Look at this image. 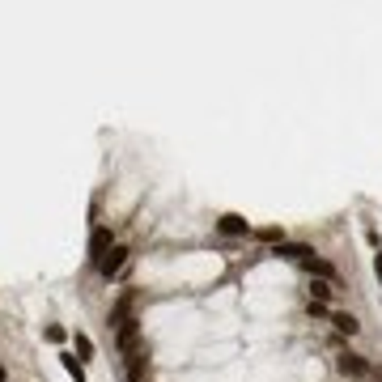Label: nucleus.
I'll return each instance as SVG.
<instances>
[{
  "mask_svg": "<svg viewBox=\"0 0 382 382\" xmlns=\"http://www.w3.org/2000/svg\"><path fill=\"white\" fill-rule=\"evenodd\" d=\"M123 264H127V246H110L102 260H98V276H102V281H115V276L123 272Z\"/></svg>",
  "mask_w": 382,
  "mask_h": 382,
  "instance_id": "f257e3e1",
  "label": "nucleus"
},
{
  "mask_svg": "<svg viewBox=\"0 0 382 382\" xmlns=\"http://www.w3.org/2000/svg\"><path fill=\"white\" fill-rule=\"evenodd\" d=\"M340 374H348V378H365V374H374V365L365 361V357H357V352H340Z\"/></svg>",
  "mask_w": 382,
  "mask_h": 382,
  "instance_id": "f03ea898",
  "label": "nucleus"
},
{
  "mask_svg": "<svg viewBox=\"0 0 382 382\" xmlns=\"http://www.w3.org/2000/svg\"><path fill=\"white\" fill-rule=\"evenodd\" d=\"M272 255H285V260H293V264H306V260H314V246H302V242H276V250Z\"/></svg>",
  "mask_w": 382,
  "mask_h": 382,
  "instance_id": "7ed1b4c3",
  "label": "nucleus"
},
{
  "mask_svg": "<svg viewBox=\"0 0 382 382\" xmlns=\"http://www.w3.org/2000/svg\"><path fill=\"white\" fill-rule=\"evenodd\" d=\"M136 340H141V323H136V319H127V323L119 327V348H123V357L141 352V348H136Z\"/></svg>",
  "mask_w": 382,
  "mask_h": 382,
  "instance_id": "20e7f679",
  "label": "nucleus"
},
{
  "mask_svg": "<svg viewBox=\"0 0 382 382\" xmlns=\"http://www.w3.org/2000/svg\"><path fill=\"white\" fill-rule=\"evenodd\" d=\"M217 229H221L225 238H246V234H250V225H246V221H242L238 212H225V217L217 221Z\"/></svg>",
  "mask_w": 382,
  "mask_h": 382,
  "instance_id": "39448f33",
  "label": "nucleus"
},
{
  "mask_svg": "<svg viewBox=\"0 0 382 382\" xmlns=\"http://www.w3.org/2000/svg\"><path fill=\"white\" fill-rule=\"evenodd\" d=\"M106 250H110V229H102V225H98V229H94V238H89V260L98 264Z\"/></svg>",
  "mask_w": 382,
  "mask_h": 382,
  "instance_id": "423d86ee",
  "label": "nucleus"
},
{
  "mask_svg": "<svg viewBox=\"0 0 382 382\" xmlns=\"http://www.w3.org/2000/svg\"><path fill=\"white\" fill-rule=\"evenodd\" d=\"M331 323H336V331H340V336H357V327H361L348 310H331Z\"/></svg>",
  "mask_w": 382,
  "mask_h": 382,
  "instance_id": "0eeeda50",
  "label": "nucleus"
},
{
  "mask_svg": "<svg viewBox=\"0 0 382 382\" xmlns=\"http://www.w3.org/2000/svg\"><path fill=\"white\" fill-rule=\"evenodd\" d=\"M310 298H314L319 306H327V302H331V285H327V281H310Z\"/></svg>",
  "mask_w": 382,
  "mask_h": 382,
  "instance_id": "6e6552de",
  "label": "nucleus"
},
{
  "mask_svg": "<svg viewBox=\"0 0 382 382\" xmlns=\"http://www.w3.org/2000/svg\"><path fill=\"white\" fill-rule=\"evenodd\" d=\"M64 365H68V374H72L77 382H85V369H81V361H77V357H68V352H64Z\"/></svg>",
  "mask_w": 382,
  "mask_h": 382,
  "instance_id": "1a4fd4ad",
  "label": "nucleus"
},
{
  "mask_svg": "<svg viewBox=\"0 0 382 382\" xmlns=\"http://www.w3.org/2000/svg\"><path fill=\"white\" fill-rule=\"evenodd\" d=\"M77 352H81V357H77V361H85V357H89V352H94V344H89V336H81V331H77Z\"/></svg>",
  "mask_w": 382,
  "mask_h": 382,
  "instance_id": "9d476101",
  "label": "nucleus"
},
{
  "mask_svg": "<svg viewBox=\"0 0 382 382\" xmlns=\"http://www.w3.org/2000/svg\"><path fill=\"white\" fill-rule=\"evenodd\" d=\"M374 272H378V281H382V255H378V260H374Z\"/></svg>",
  "mask_w": 382,
  "mask_h": 382,
  "instance_id": "9b49d317",
  "label": "nucleus"
}]
</instances>
